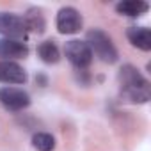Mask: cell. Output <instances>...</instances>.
Masks as SVG:
<instances>
[{
	"instance_id": "1",
	"label": "cell",
	"mask_w": 151,
	"mask_h": 151,
	"mask_svg": "<svg viewBox=\"0 0 151 151\" xmlns=\"http://www.w3.org/2000/svg\"><path fill=\"white\" fill-rule=\"evenodd\" d=\"M119 91L121 96L130 103H147L151 100V86L149 80L132 64H124L119 73Z\"/></svg>"
},
{
	"instance_id": "2",
	"label": "cell",
	"mask_w": 151,
	"mask_h": 151,
	"mask_svg": "<svg viewBox=\"0 0 151 151\" xmlns=\"http://www.w3.org/2000/svg\"><path fill=\"white\" fill-rule=\"evenodd\" d=\"M86 43L89 45L91 52H93V57L96 55L101 62H107V64H114L117 62L119 59V53H117V48L112 41V37L101 30V29H91L86 36Z\"/></svg>"
},
{
	"instance_id": "3",
	"label": "cell",
	"mask_w": 151,
	"mask_h": 151,
	"mask_svg": "<svg viewBox=\"0 0 151 151\" xmlns=\"http://www.w3.org/2000/svg\"><path fill=\"white\" fill-rule=\"evenodd\" d=\"M64 55L77 69H86L93 62V52H91L89 45L80 39L68 41L64 45Z\"/></svg>"
},
{
	"instance_id": "4",
	"label": "cell",
	"mask_w": 151,
	"mask_h": 151,
	"mask_svg": "<svg viewBox=\"0 0 151 151\" xmlns=\"http://www.w3.org/2000/svg\"><path fill=\"white\" fill-rule=\"evenodd\" d=\"M27 25L23 16L14 14V13H4L0 11V34L7 39H18L25 41L27 37Z\"/></svg>"
},
{
	"instance_id": "5",
	"label": "cell",
	"mask_w": 151,
	"mask_h": 151,
	"mask_svg": "<svg viewBox=\"0 0 151 151\" xmlns=\"http://www.w3.org/2000/svg\"><path fill=\"white\" fill-rule=\"evenodd\" d=\"M0 103L7 110L20 112L30 105V96L29 93L18 87H2L0 89Z\"/></svg>"
},
{
	"instance_id": "6",
	"label": "cell",
	"mask_w": 151,
	"mask_h": 151,
	"mask_svg": "<svg viewBox=\"0 0 151 151\" xmlns=\"http://www.w3.org/2000/svg\"><path fill=\"white\" fill-rule=\"evenodd\" d=\"M57 30L60 34H77L82 25H84V18L82 14L75 9V7H62L57 13Z\"/></svg>"
},
{
	"instance_id": "7",
	"label": "cell",
	"mask_w": 151,
	"mask_h": 151,
	"mask_svg": "<svg viewBox=\"0 0 151 151\" xmlns=\"http://www.w3.org/2000/svg\"><path fill=\"white\" fill-rule=\"evenodd\" d=\"M27 71L14 60H0V82L2 84H25Z\"/></svg>"
},
{
	"instance_id": "8",
	"label": "cell",
	"mask_w": 151,
	"mask_h": 151,
	"mask_svg": "<svg viewBox=\"0 0 151 151\" xmlns=\"http://www.w3.org/2000/svg\"><path fill=\"white\" fill-rule=\"evenodd\" d=\"M29 45L25 41L18 39H0V59L2 60H16V59H25L29 55Z\"/></svg>"
},
{
	"instance_id": "9",
	"label": "cell",
	"mask_w": 151,
	"mask_h": 151,
	"mask_svg": "<svg viewBox=\"0 0 151 151\" xmlns=\"http://www.w3.org/2000/svg\"><path fill=\"white\" fill-rule=\"evenodd\" d=\"M126 37L135 48L142 52L151 50V30L147 27H130L126 30Z\"/></svg>"
},
{
	"instance_id": "10",
	"label": "cell",
	"mask_w": 151,
	"mask_h": 151,
	"mask_svg": "<svg viewBox=\"0 0 151 151\" xmlns=\"http://www.w3.org/2000/svg\"><path fill=\"white\" fill-rule=\"evenodd\" d=\"M147 9H149V4L142 2V0H123V2H119L116 6V11L128 18H137V16L147 13Z\"/></svg>"
},
{
	"instance_id": "11",
	"label": "cell",
	"mask_w": 151,
	"mask_h": 151,
	"mask_svg": "<svg viewBox=\"0 0 151 151\" xmlns=\"http://www.w3.org/2000/svg\"><path fill=\"white\" fill-rule=\"evenodd\" d=\"M23 20H25L27 30H30V32L43 34V32H45V29H46V22H45V16H43L41 9L30 7V9L27 11V14L23 16Z\"/></svg>"
},
{
	"instance_id": "12",
	"label": "cell",
	"mask_w": 151,
	"mask_h": 151,
	"mask_svg": "<svg viewBox=\"0 0 151 151\" xmlns=\"http://www.w3.org/2000/svg\"><path fill=\"white\" fill-rule=\"evenodd\" d=\"M37 55H39V59H41L43 62H46V64H55V62H59V59H60L59 46L55 45V41H50V39L39 43V46H37Z\"/></svg>"
},
{
	"instance_id": "13",
	"label": "cell",
	"mask_w": 151,
	"mask_h": 151,
	"mask_svg": "<svg viewBox=\"0 0 151 151\" xmlns=\"http://www.w3.org/2000/svg\"><path fill=\"white\" fill-rule=\"evenodd\" d=\"M32 146L37 151H53L55 139H53V135H50L46 132H37L32 135Z\"/></svg>"
}]
</instances>
